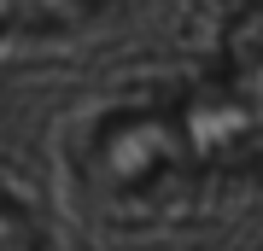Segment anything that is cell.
I'll return each instance as SVG.
<instances>
[{"instance_id":"cell-2","label":"cell","mask_w":263,"mask_h":251,"mask_svg":"<svg viewBox=\"0 0 263 251\" xmlns=\"http://www.w3.org/2000/svg\"><path fill=\"white\" fill-rule=\"evenodd\" d=\"M0 251H47L41 245V228L29 222L12 199H0Z\"/></svg>"},{"instance_id":"cell-1","label":"cell","mask_w":263,"mask_h":251,"mask_svg":"<svg viewBox=\"0 0 263 251\" xmlns=\"http://www.w3.org/2000/svg\"><path fill=\"white\" fill-rule=\"evenodd\" d=\"M117 6L123 0H0V29H70Z\"/></svg>"}]
</instances>
